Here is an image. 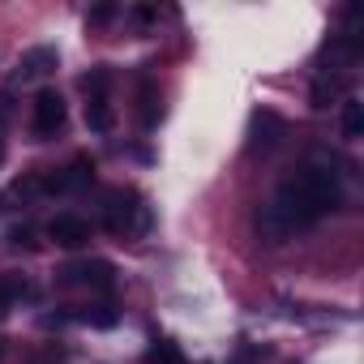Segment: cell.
<instances>
[{
    "label": "cell",
    "instance_id": "cell-1",
    "mask_svg": "<svg viewBox=\"0 0 364 364\" xmlns=\"http://www.w3.org/2000/svg\"><path fill=\"white\" fill-rule=\"evenodd\" d=\"M291 185H296V193L304 198V206L313 210V219H321V215H330V210H338V206H343L338 171H334L326 159H309V163L291 176Z\"/></svg>",
    "mask_w": 364,
    "mask_h": 364
},
{
    "label": "cell",
    "instance_id": "cell-2",
    "mask_svg": "<svg viewBox=\"0 0 364 364\" xmlns=\"http://www.w3.org/2000/svg\"><path fill=\"white\" fill-rule=\"evenodd\" d=\"M150 223H154V215H150L146 198H137L133 189H112V193L103 198V228H107L112 236L133 240V236H146Z\"/></svg>",
    "mask_w": 364,
    "mask_h": 364
},
{
    "label": "cell",
    "instance_id": "cell-3",
    "mask_svg": "<svg viewBox=\"0 0 364 364\" xmlns=\"http://www.w3.org/2000/svg\"><path fill=\"white\" fill-rule=\"evenodd\" d=\"M65 120H69L65 95L52 90V86H43V90L35 95V103H31V133H35V141H52V137L65 129Z\"/></svg>",
    "mask_w": 364,
    "mask_h": 364
},
{
    "label": "cell",
    "instance_id": "cell-4",
    "mask_svg": "<svg viewBox=\"0 0 364 364\" xmlns=\"http://www.w3.org/2000/svg\"><path fill=\"white\" fill-rule=\"evenodd\" d=\"M283 137H287V120L279 112H270V107H257L253 120H249V150L266 154V150L283 146Z\"/></svg>",
    "mask_w": 364,
    "mask_h": 364
},
{
    "label": "cell",
    "instance_id": "cell-5",
    "mask_svg": "<svg viewBox=\"0 0 364 364\" xmlns=\"http://www.w3.org/2000/svg\"><path fill=\"white\" fill-rule=\"evenodd\" d=\"M60 274H65V283L90 287V291H112V287H116V266H112V262H103V257H90V262L65 266Z\"/></svg>",
    "mask_w": 364,
    "mask_h": 364
},
{
    "label": "cell",
    "instance_id": "cell-6",
    "mask_svg": "<svg viewBox=\"0 0 364 364\" xmlns=\"http://www.w3.org/2000/svg\"><path fill=\"white\" fill-rule=\"evenodd\" d=\"M48 240H56L60 249H82L90 240V223L77 219V215H56L48 223Z\"/></svg>",
    "mask_w": 364,
    "mask_h": 364
},
{
    "label": "cell",
    "instance_id": "cell-7",
    "mask_svg": "<svg viewBox=\"0 0 364 364\" xmlns=\"http://www.w3.org/2000/svg\"><path fill=\"white\" fill-rule=\"evenodd\" d=\"M56 65H60L56 48H31V52L18 60V73H14V82H35V77H48Z\"/></svg>",
    "mask_w": 364,
    "mask_h": 364
},
{
    "label": "cell",
    "instance_id": "cell-8",
    "mask_svg": "<svg viewBox=\"0 0 364 364\" xmlns=\"http://www.w3.org/2000/svg\"><path fill=\"white\" fill-rule=\"evenodd\" d=\"M338 95H343V77H338V73H321V77H313V86H309V107H313V112H326Z\"/></svg>",
    "mask_w": 364,
    "mask_h": 364
},
{
    "label": "cell",
    "instance_id": "cell-9",
    "mask_svg": "<svg viewBox=\"0 0 364 364\" xmlns=\"http://www.w3.org/2000/svg\"><path fill=\"white\" fill-rule=\"evenodd\" d=\"M338 133L347 141H360L364 137V103L360 99H343L338 103Z\"/></svg>",
    "mask_w": 364,
    "mask_h": 364
},
{
    "label": "cell",
    "instance_id": "cell-10",
    "mask_svg": "<svg viewBox=\"0 0 364 364\" xmlns=\"http://www.w3.org/2000/svg\"><path fill=\"white\" fill-rule=\"evenodd\" d=\"M159 120H163V95L154 77H141V129H159Z\"/></svg>",
    "mask_w": 364,
    "mask_h": 364
},
{
    "label": "cell",
    "instance_id": "cell-11",
    "mask_svg": "<svg viewBox=\"0 0 364 364\" xmlns=\"http://www.w3.org/2000/svg\"><path fill=\"white\" fill-rule=\"evenodd\" d=\"M86 129H90V133H112V129H116L112 99H86Z\"/></svg>",
    "mask_w": 364,
    "mask_h": 364
},
{
    "label": "cell",
    "instance_id": "cell-12",
    "mask_svg": "<svg viewBox=\"0 0 364 364\" xmlns=\"http://www.w3.org/2000/svg\"><path fill=\"white\" fill-rule=\"evenodd\" d=\"M82 326H95V330H112L116 321H120V309L112 304V300H103V304H90V309H82V313H73Z\"/></svg>",
    "mask_w": 364,
    "mask_h": 364
},
{
    "label": "cell",
    "instance_id": "cell-13",
    "mask_svg": "<svg viewBox=\"0 0 364 364\" xmlns=\"http://www.w3.org/2000/svg\"><path fill=\"white\" fill-rule=\"evenodd\" d=\"M146 364H189V360H185V351H180V343H176V338H167V334H163V338H154V343H150Z\"/></svg>",
    "mask_w": 364,
    "mask_h": 364
},
{
    "label": "cell",
    "instance_id": "cell-14",
    "mask_svg": "<svg viewBox=\"0 0 364 364\" xmlns=\"http://www.w3.org/2000/svg\"><path fill=\"white\" fill-rule=\"evenodd\" d=\"M82 90H86V99H107V90H112V69H107V65L90 69V73L82 77Z\"/></svg>",
    "mask_w": 364,
    "mask_h": 364
},
{
    "label": "cell",
    "instance_id": "cell-15",
    "mask_svg": "<svg viewBox=\"0 0 364 364\" xmlns=\"http://www.w3.org/2000/svg\"><path fill=\"white\" fill-rule=\"evenodd\" d=\"M18 296H26V283L22 279H0V317H9V309H14Z\"/></svg>",
    "mask_w": 364,
    "mask_h": 364
},
{
    "label": "cell",
    "instance_id": "cell-16",
    "mask_svg": "<svg viewBox=\"0 0 364 364\" xmlns=\"http://www.w3.org/2000/svg\"><path fill=\"white\" fill-rule=\"evenodd\" d=\"M116 18H120V9H116V5H99V9H90L86 26H107V22H116Z\"/></svg>",
    "mask_w": 364,
    "mask_h": 364
},
{
    "label": "cell",
    "instance_id": "cell-17",
    "mask_svg": "<svg viewBox=\"0 0 364 364\" xmlns=\"http://www.w3.org/2000/svg\"><path fill=\"white\" fill-rule=\"evenodd\" d=\"M9 240H14V245H22V249H35V245H39L31 228H14V232H9Z\"/></svg>",
    "mask_w": 364,
    "mask_h": 364
},
{
    "label": "cell",
    "instance_id": "cell-18",
    "mask_svg": "<svg viewBox=\"0 0 364 364\" xmlns=\"http://www.w3.org/2000/svg\"><path fill=\"white\" fill-rule=\"evenodd\" d=\"M0 163H5V137H0Z\"/></svg>",
    "mask_w": 364,
    "mask_h": 364
},
{
    "label": "cell",
    "instance_id": "cell-19",
    "mask_svg": "<svg viewBox=\"0 0 364 364\" xmlns=\"http://www.w3.org/2000/svg\"><path fill=\"white\" fill-rule=\"evenodd\" d=\"M5 351H9V347H5V338H0V360H5Z\"/></svg>",
    "mask_w": 364,
    "mask_h": 364
}]
</instances>
